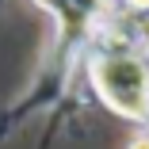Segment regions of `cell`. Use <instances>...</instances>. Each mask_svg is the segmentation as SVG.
Here are the masks:
<instances>
[{
    "label": "cell",
    "instance_id": "1",
    "mask_svg": "<svg viewBox=\"0 0 149 149\" xmlns=\"http://www.w3.org/2000/svg\"><path fill=\"white\" fill-rule=\"evenodd\" d=\"M107 27L96 35V50L88 54V80L107 111L149 126V61L134 46V35H111Z\"/></svg>",
    "mask_w": 149,
    "mask_h": 149
},
{
    "label": "cell",
    "instance_id": "5",
    "mask_svg": "<svg viewBox=\"0 0 149 149\" xmlns=\"http://www.w3.org/2000/svg\"><path fill=\"white\" fill-rule=\"evenodd\" d=\"M126 149H149V130H141V134H134V138L126 141Z\"/></svg>",
    "mask_w": 149,
    "mask_h": 149
},
{
    "label": "cell",
    "instance_id": "3",
    "mask_svg": "<svg viewBox=\"0 0 149 149\" xmlns=\"http://www.w3.org/2000/svg\"><path fill=\"white\" fill-rule=\"evenodd\" d=\"M134 46L141 50V57L149 61V15H141V19H134Z\"/></svg>",
    "mask_w": 149,
    "mask_h": 149
},
{
    "label": "cell",
    "instance_id": "4",
    "mask_svg": "<svg viewBox=\"0 0 149 149\" xmlns=\"http://www.w3.org/2000/svg\"><path fill=\"white\" fill-rule=\"evenodd\" d=\"M123 8H126L130 15L141 19V15H149V0H123Z\"/></svg>",
    "mask_w": 149,
    "mask_h": 149
},
{
    "label": "cell",
    "instance_id": "2",
    "mask_svg": "<svg viewBox=\"0 0 149 149\" xmlns=\"http://www.w3.org/2000/svg\"><path fill=\"white\" fill-rule=\"evenodd\" d=\"M38 4L57 19L65 42H88L107 27V0H38Z\"/></svg>",
    "mask_w": 149,
    "mask_h": 149
}]
</instances>
